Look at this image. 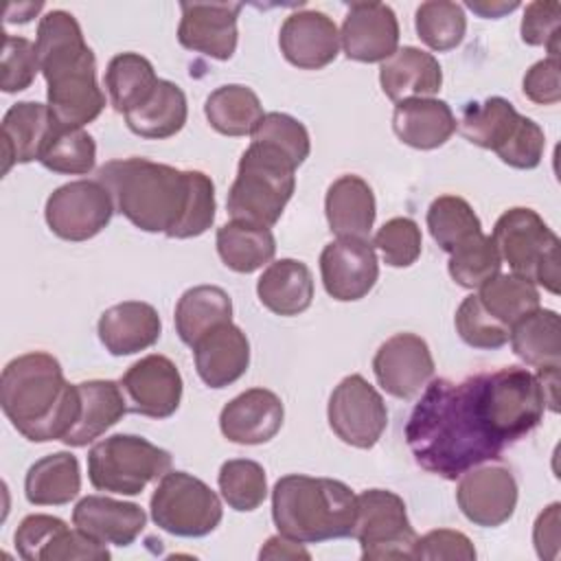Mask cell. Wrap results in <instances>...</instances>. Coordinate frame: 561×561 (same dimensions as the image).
<instances>
[{
  "label": "cell",
  "mask_w": 561,
  "mask_h": 561,
  "mask_svg": "<svg viewBox=\"0 0 561 561\" xmlns=\"http://www.w3.org/2000/svg\"><path fill=\"white\" fill-rule=\"evenodd\" d=\"M543 410L541 381L522 366L478 373L458 383L430 379L405 423V443L419 467L456 480L530 434Z\"/></svg>",
  "instance_id": "1"
},
{
  "label": "cell",
  "mask_w": 561,
  "mask_h": 561,
  "mask_svg": "<svg viewBox=\"0 0 561 561\" xmlns=\"http://www.w3.org/2000/svg\"><path fill=\"white\" fill-rule=\"evenodd\" d=\"M96 180L110 191L114 208L145 232L171 239L204 234L215 221V184L202 171H180L147 158L105 162Z\"/></svg>",
  "instance_id": "2"
},
{
  "label": "cell",
  "mask_w": 561,
  "mask_h": 561,
  "mask_svg": "<svg viewBox=\"0 0 561 561\" xmlns=\"http://www.w3.org/2000/svg\"><path fill=\"white\" fill-rule=\"evenodd\" d=\"M39 70L46 79L48 110L64 129H81L105 107L96 83V59L85 44L79 22L64 9L39 18L35 37Z\"/></svg>",
  "instance_id": "3"
},
{
  "label": "cell",
  "mask_w": 561,
  "mask_h": 561,
  "mask_svg": "<svg viewBox=\"0 0 561 561\" xmlns=\"http://www.w3.org/2000/svg\"><path fill=\"white\" fill-rule=\"evenodd\" d=\"M0 405L11 425L33 443L64 440L79 419L81 397L61 364L44 351L11 359L0 377Z\"/></svg>",
  "instance_id": "4"
},
{
  "label": "cell",
  "mask_w": 561,
  "mask_h": 561,
  "mask_svg": "<svg viewBox=\"0 0 561 561\" xmlns=\"http://www.w3.org/2000/svg\"><path fill=\"white\" fill-rule=\"evenodd\" d=\"M357 495L340 480L289 473L272 489V519L280 535L322 543L353 535Z\"/></svg>",
  "instance_id": "5"
},
{
  "label": "cell",
  "mask_w": 561,
  "mask_h": 561,
  "mask_svg": "<svg viewBox=\"0 0 561 561\" xmlns=\"http://www.w3.org/2000/svg\"><path fill=\"white\" fill-rule=\"evenodd\" d=\"M296 164L276 147L252 140L243 151L226 208L234 221L274 226L296 188Z\"/></svg>",
  "instance_id": "6"
},
{
  "label": "cell",
  "mask_w": 561,
  "mask_h": 561,
  "mask_svg": "<svg viewBox=\"0 0 561 561\" xmlns=\"http://www.w3.org/2000/svg\"><path fill=\"white\" fill-rule=\"evenodd\" d=\"M491 239L513 274L554 296L561 291V241L533 208L515 206L502 213Z\"/></svg>",
  "instance_id": "7"
},
{
  "label": "cell",
  "mask_w": 561,
  "mask_h": 561,
  "mask_svg": "<svg viewBox=\"0 0 561 561\" xmlns=\"http://www.w3.org/2000/svg\"><path fill=\"white\" fill-rule=\"evenodd\" d=\"M171 469V454L142 436L112 434L88 451V478L96 491L138 495Z\"/></svg>",
  "instance_id": "8"
},
{
  "label": "cell",
  "mask_w": 561,
  "mask_h": 561,
  "mask_svg": "<svg viewBox=\"0 0 561 561\" xmlns=\"http://www.w3.org/2000/svg\"><path fill=\"white\" fill-rule=\"evenodd\" d=\"M151 519L175 537H204L221 517V500L199 478L186 471H167L149 502Z\"/></svg>",
  "instance_id": "9"
},
{
  "label": "cell",
  "mask_w": 561,
  "mask_h": 561,
  "mask_svg": "<svg viewBox=\"0 0 561 561\" xmlns=\"http://www.w3.org/2000/svg\"><path fill=\"white\" fill-rule=\"evenodd\" d=\"M353 539L359 541L362 559H412L416 533L408 519L405 502L388 489H366L357 495Z\"/></svg>",
  "instance_id": "10"
},
{
  "label": "cell",
  "mask_w": 561,
  "mask_h": 561,
  "mask_svg": "<svg viewBox=\"0 0 561 561\" xmlns=\"http://www.w3.org/2000/svg\"><path fill=\"white\" fill-rule=\"evenodd\" d=\"M114 210L112 195L99 180H75L48 195L44 217L59 239L88 241L110 224Z\"/></svg>",
  "instance_id": "11"
},
{
  "label": "cell",
  "mask_w": 561,
  "mask_h": 561,
  "mask_svg": "<svg viewBox=\"0 0 561 561\" xmlns=\"http://www.w3.org/2000/svg\"><path fill=\"white\" fill-rule=\"evenodd\" d=\"M327 416L333 434L357 449L375 447L388 425L381 394L362 375H348L333 388Z\"/></svg>",
  "instance_id": "12"
},
{
  "label": "cell",
  "mask_w": 561,
  "mask_h": 561,
  "mask_svg": "<svg viewBox=\"0 0 561 561\" xmlns=\"http://www.w3.org/2000/svg\"><path fill=\"white\" fill-rule=\"evenodd\" d=\"M456 502L462 515L482 528L508 522L517 506V482L502 465L473 467L460 476Z\"/></svg>",
  "instance_id": "13"
},
{
  "label": "cell",
  "mask_w": 561,
  "mask_h": 561,
  "mask_svg": "<svg viewBox=\"0 0 561 561\" xmlns=\"http://www.w3.org/2000/svg\"><path fill=\"white\" fill-rule=\"evenodd\" d=\"M373 373L388 394L412 399L434 377V357L421 335L397 333L377 348Z\"/></svg>",
  "instance_id": "14"
},
{
  "label": "cell",
  "mask_w": 561,
  "mask_h": 561,
  "mask_svg": "<svg viewBox=\"0 0 561 561\" xmlns=\"http://www.w3.org/2000/svg\"><path fill=\"white\" fill-rule=\"evenodd\" d=\"M121 388L131 412L149 419H169L180 408L184 383L178 366L169 357L153 353L125 370Z\"/></svg>",
  "instance_id": "15"
},
{
  "label": "cell",
  "mask_w": 561,
  "mask_h": 561,
  "mask_svg": "<svg viewBox=\"0 0 561 561\" xmlns=\"http://www.w3.org/2000/svg\"><path fill=\"white\" fill-rule=\"evenodd\" d=\"M327 294L340 302L364 298L379 278V263L368 239H335L320 254Z\"/></svg>",
  "instance_id": "16"
},
{
  "label": "cell",
  "mask_w": 561,
  "mask_h": 561,
  "mask_svg": "<svg viewBox=\"0 0 561 561\" xmlns=\"http://www.w3.org/2000/svg\"><path fill=\"white\" fill-rule=\"evenodd\" d=\"M340 46L353 61H386L399 46V20L383 2H351L340 31Z\"/></svg>",
  "instance_id": "17"
},
{
  "label": "cell",
  "mask_w": 561,
  "mask_h": 561,
  "mask_svg": "<svg viewBox=\"0 0 561 561\" xmlns=\"http://www.w3.org/2000/svg\"><path fill=\"white\" fill-rule=\"evenodd\" d=\"M178 42L206 57L226 61L237 50L241 2H182Z\"/></svg>",
  "instance_id": "18"
},
{
  "label": "cell",
  "mask_w": 561,
  "mask_h": 561,
  "mask_svg": "<svg viewBox=\"0 0 561 561\" xmlns=\"http://www.w3.org/2000/svg\"><path fill=\"white\" fill-rule=\"evenodd\" d=\"M278 46L291 66L320 70L335 61L340 53V31L322 11H296L285 18L278 31Z\"/></svg>",
  "instance_id": "19"
},
{
  "label": "cell",
  "mask_w": 561,
  "mask_h": 561,
  "mask_svg": "<svg viewBox=\"0 0 561 561\" xmlns=\"http://www.w3.org/2000/svg\"><path fill=\"white\" fill-rule=\"evenodd\" d=\"M285 408L276 392L250 388L228 401L219 414L221 434L237 445H261L283 427Z\"/></svg>",
  "instance_id": "20"
},
{
  "label": "cell",
  "mask_w": 561,
  "mask_h": 561,
  "mask_svg": "<svg viewBox=\"0 0 561 561\" xmlns=\"http://www.w3.org/2000/svg\"><path fill=\"white\" fill-rule=\"evenodd\" d=\"M147 515L134 502L107 495H85L72 511V526L90 539L107 546H129L145 530Z\"/></svg>",
  "instance_id": "21"
},
{
  "label": "cell",
  "mask_w": 561,
  "mask_h": 561,
  "mask_svg": "<svg viewBox=\"0 0 561 561\" xmlns=\"http://www.w3.org/2000/svg\"><path fill=\"white\" fill-rule=\"evenodd\" d=\"M59 125L46 103L20 101L11 105L2 118V173L13 164L39 160Z\"/></svg>",
  "instance_id": "22"
},
{
  "label": "cell",
  "mask_w": 561,
  "mask_h": 561,
  "mask_svg": "<svg viewBox=\"0 0 561 561\" xmlns=\"http://www.w3.org/2000/svg\"><path fill=\"white\" fill-rule=\"evenodd\" d=\"M191 348L197 375L210 388H226L234 383L250 366V342L232 322L215 327Z\"/></svg>",
  "instance_id": "23"
},
{
  "label": "cell",
  "mask_w": 561,
  "mask_h": 561,
  "mask_svg": "<svg viewBox=\"0 0 561 561\" xmlns=\"http://www.w3.org/2000/svg\"><path fill=\"white\" fill-rule=\"evenodd\" d=\"M96 331L105 351L121 357L153 346L162 333V322L149 302L125 300L101 313Z\"/></svg>",
  "instance_id": "24"
},
{
  "label": "cell",
  "mask_w": 561,
  "mask_h": 561,
  "mask_svg": "<svg viewBox=\"0 0 561 561\" xmlns=\"http://www.w3.org/2000/svg\"><path fill=\"white\" fill-rule=\"evenodd\" d=\"M379 83L383 94L394 103L405 99H427L440 90L443 70L432 53L416 46H403L381 61Z\"/></svg>",
  "instance_id": "25"
},
{
  "label": "cell",
  "mask_w": 561,
  "mask_h": 561,
  "mask_svg": "<svg viewBox=\"0 0 561 561\" xmlns=\"http://www.w3.org/2000/svg\"><path fill=\"white\" fill-rule=\"evenodd\" d=\"M324 215L337 239H368L377 215L370 184L359 175H340L327 188Z\"/></svg>",
  "instance_id": "26"
},
{
  "label": "cell",
  "mask_w": 561,
  "mask_h": 561,
  "mask_svg": "<svg viewBox=\"0 0 561 561\" xmlns=\"http://www.w3.org/2000/svg\"><path fill=\"white\" fill-rule=\"evenodd\" d=\"M458 121L443 99H405L394 105L392 129L401 142L414 149H436L456 131Z\"/></svg>",
  "instance_id": "27"
},
{
  "label": "cell",
  "mask_w": 561,
  "mask_h": 561,
  "mask_svg": "<svg viewBox=\"0 0 561 561\" xmlns=\"http://www.w3.org/2000/svg\"><path fill=\"white\" fill-rule=\"evenodd\" d=\"M81 397L79 419L64 436L68 447H85L116 425L129 410L121 383L112 379H90L77 383Z\"/></svg>",
  "instance_id": "28"
},
{
  "label": "cell",
  "mask_w": 561,
  "mask_h": 561,
  "mask_svg": "<svg viewBox=\"0 0 561 561\" xmlns=\"http://www.w3.org/2000/svg\"><path fill=\"white\" fill-rule=\"evenodd\" d=\"M261 305L283 318L298 316L311 307L313 276L311 270L296 259H278L270 263L256 280Z\"/></svg>",
  "instance_id": "29"
},
{
  "label": "cell",
  "mask_w": 561,
  "mask_h": 561,
  "mask_svg": "<svg viewBox=\"0 0 561 561\" xmlns=\"http://www.w3.org/2000/svg\"><path fill=\"white\" fill-rule=\"evenodd\" d=\"M513 353L539 370L561 368V320L552 309H535L511 329Z\"/></svg>",
  "instance_id": "30"
},
{
  "label": "cell",
  "mask_w": 561,
  "mask_h": 561,
  "mask_svg": "<svg viewBox=\"0 0 561 561\" xmlns=\"http://www.w3.org/2000/svg\"><path fill=\"white\" fill-rule=\"evenodd\" d=\"M79 491V460L70 451H55L35 460L24 478V495L35 506H64Z\"/></svg>",
  "instance_id": "31"
},
{
  "label": "cell",
  "mask_w": 561,
  "mask_h": 561,
  "mask_svg": "<svg viewBox=\"0 0 561 561\" xmlns=\"http://www.w3.org/2000/svg\"><path fill=\"white\" fill-rule=\"evenodd\" d=\"M188 105L182 88L173 81L160 79L149 99L125 114V123L140 138L164 140L184 127Z\"/></svg>",
  "instance_id": "32"
},
{
  "label": "cell",
  "mask_w": 561,
  "mask_h": 561,
  "mask_svg": "<svg viewBox=\"0 0 561 561\" xmlns=\"http://www.w3.org/2000/svg\"><path fill=\"white\" fill-rule=\"evenodd\" d=\"M173 320L180 340L193 346L215 327L232 322V300L217 285H197L180 296Z\"/></svg>",
  "instance_id": "33"
},
{
  "label": "cell",
  "mask_w": 561,
  "mask_h": 561,
  "mask_svg": "<svg viewBox=\"0 0 561 561\" xmlns=\"http://www.w3.org/2000/svg\"><path fill=\"white\" fill-rule=\"evenodd\" d=\"M215 243L224 265L239 274L256 272L276 254V239L270 228L234 219L217 230Z\"/></svg>",
  "instance_id": "34"
},
{
  "label": "cell",
  "mask_w": 561,
  "mask_h": 561,
  "mask_svg": "<svg viewBox=\"0 0 561 561\" xmlns=\"http://www.w3.org/2000/svg\"><path fill=\"white\" fill-rule=\"evenodd\" d=\"M522 114L511 101L502 96H489L484 101H471L462 107L458 129L476 147L497 151L517 129Z\"/></svg>",
  "instance_id": "35"
},
{
  "label": "cell",
  "mask_w": 561,
  "mask_h": 561,
  "mask_svg": "<svg viewBox=\"0 0 561 561\" xmlns=\"http://www.w3.org/2000/svg\"><path fill=\"white\" fill-rule=\"evenodd\" d=\"M204 114L215 131L224 136H248L263 118V105L252 88L228 83L208 94Z\"/></svg>",
  "instance_id": "36"
},
{
  "label": "cell",
  "mask_w": 561,
  "mask_h": 561,
  "mask_svg": "<svg viewBox=\"0 0 561 561\" xmlns=\"http://www.w3.org/2000/svg\"><path fill=\"white\" fill-rule=\"evenodd\" d=\"M151 61L138 53H118L105 70V88L116 112L127 114L142 105L158 85Z\"/></svg>",
  "instance_id": "37"
},
{
  "label": "cell",
  "mask_w": 561,
  "mask_h": 561,
  "mask_svg": "<svg viewBox=\"0 0 561 561\" xmlns=\"http://www.w3.org/2000/svg\"><path fill=\"white\" fill-rule=\"evenodd\" d=\"M482 307L504 327L513 329L524 316L539 309V289L528 278L517 274H495L482 287H478Z\"/></svg>",
  "instance_id": "38"
},
{
  "label": "cell",
  "mask_w": 561,
  "mask_h": 561,
  "mask_svg": "<svg viewBox=\"0 0 561 561\" xmlns=\"http://www.w3.org/2000/svg\"><path fill=\"white\" fill-rule=\"evenodd\" d=\"M427 230L438 248L451 254L458 245L482 232V224L467 199L458 195H440L427 208Z\"/></svg>",
  "instance_id": "39"
},
{
  "label": "cell",
  "mask_w": 561,
  "mask_h": 561,
  "mask_svg": "<svg viewBox=\"0 0 561 561\" xmlns=\"http://www.w3.org/2000/svg\"><path fill=\"white\" fill-rule=\"evenodd\" d=\"M414 26L416 35L427 48L445 53L462 42L467 31V15L458 2L430 0L416 7Z\"/></svg>",
  "instance_id": "40"
},
{
  "label": "cell",
  "mask_w": 561,
  "mask_h": 561,
  "mask_svg": "<svg viewBox=\"0 0 561 561\" xmlns=\"http://www.w3.org/2000/svg\"><path fill=\"white\" fill-rule=\"evenodd\" d=\"M217 484L224 502L239 513L259 508L267 497V476L256 460H226L219 469Z\"/></svg>",
  "instance_id": "41"
},
{
  "label": "cell",
  "mask_w": 561,
  "mask_h": 561,
  "mask_svg": "<svg viewBox=\"0 0 561 561\" xmlns=\"http://www.w3.org/2000/svg\"><path fill=\"white\" fill-rule=\"evenodd\" d=\"M502 259L491 234L478 232L449 254V276L467 289L482 287L495 274H500Z\"/></svg>",
  "instance_id": "42"
},
{
  "label": "cell",
  "mask_w": 561,
  "mask_h": 561,
  "mask_svg": "<svg viewBox=\"0 0 561 561\" xmlns=\"http://www.w3.org/2000/svg\"><path fill=\"white\" fill-rule=\"evenodd\" d=\"M94 160H96V142L83 127L81 129L59 127L39 158L42 167L61 175H85L94 169Z\"/></svg>",
  "instance_id": "43"
},
{
  "label": "cell",
  "mask_w": 561,
  "mask_h": 561,
  "mask_svg": "<svg viewBox=\"0 0 561 561\" xmlns=\"http://www.w3.org/2000/svg\"><path fill=\"white\" fill-rule=\"evenodd\" d=\"M252 140L256 142H267L283 151L296 167H300L311 151V140L307 127L283 112H267L263 118L256 123L254 131L250 134Z\"/></svg>",
  "instance_id": "44"
},
{
  "label": "cell",
  "mask_w": 561,
  "mask_h": 561,
  "mask_svg": "<svg viewBox=\"0 0 561 561\" xmlns=\"http://www.w3.org/2000/svg\"><path fill=\"white\" fill-rule=\"evenodd\" d=\"M454 324H456L460 340L473 348H484V351L500 348L511 337V329L504 327L502 322H497L482 307L478 294H471L460 302Z\"/></svg>",
  "instance_id": "45"
},
{
  "label": "cell",
  "mask_w": 561,
  "mask_h": 561,
  "mask_svg": "<svg viewBox=\"0 0 561 561\" xmlns=\"http://www.w3.org/2000/svg\"><path fill=\"white\" fill-rule=\"evenodd\" d=\"M421 228L410 217L388 219L373 237V248L381 252V259L390 267H410L421 256Z\"/></svg>",
  "instance_id": "46"
},
{
  "label": "cell",
  "mask_w": 561,
  "mask_h": 561,
  "mask_svg": "<svg viewBox=\"0 0 561 561\" xmlns=\"http://www.w3.org/2000/svg\"><path fill=\"white\" fill-rule=\"evenodd\" d=\"M39 72L37 48L26 37L4 35L2 61H0V88L7 94L26 90Z\"/></svg>",
  "instance_id": "47"
},
{
  "label": "cell",
  "mask_w": 561,
  "mask_h": 561,
  "mask_svg": "<svg viewBox=\"0 0 561 561\" xmlns=\"http://www.w3.org/2000/svg\"><path fill=\"white\" fill-rule=\"evenodd\" d=\"M66 528L68 524L59 517L44 513L26 515L13 535L15 550L26 561H46L48 552Z\"/></svg>",
  "instance_id": "48"
},
{
  "label": "cell",
  "mask_w": 561,
  "mask_h": 561,
  "mask_svg": "<svg viewBox=\"0 0 561 561\" xmlns=\"http://www.w3.org/2000/svg\"><path fill=\"white\" fill-rule=\"evenodd\" d=\"M559 18L561 7L554 0H535L526 7L522 18V42L528 46H543L548 57H559Z\"/></svg>",
  "instance_id": "49"
},
{
  "label": "cell",
  "mask_w": 561,
  "mask_h": 561,
  "mask_svg": "<svg viewBox=\"0 0 561 561\" xmlns=\"http://www.w3.org/2000/svg\"><path fill=\"white\" fill-rule=\"evenodd\" d=\"M543 149H546L543 129L533 118L522 116L508 142L495 153L504 164L513 169H535L543 158Z\"/></svg>",
  "instance_id": "50"
},
{
  "label": "cell",
  "mask_w": 561,
  "mask_h": 561,
  "mask_svg": "<svg viewBox=\"0 0 561 561\" xmlns=\"http://www.w3.org/2000/svg\"><path fill=\"white\" fill-rule=\"evenodd\" d=\"M412 559L423 561H440V559H458V561H473L476 548L471 539L460 530L438 528L430 530L423 537H416Z\"/></svg>",
  "instance_id": "51"
},
{
  "label": "cell",
  "mask_w": 561,
  "mask_h": 561,
  "mask_svg": "<svg viewBox=\"0 0 561 561\" xmlns=\"http://www.w3.org/2000/svg\"><path fill=\"white\" fill-rule=\"evenodd\" d=\"M524 94L537 105H554L561 99L559 57H546L533 64L522 81Z\"/></svg>",
  "instance_id": "52"
},
{
  "label": "cell",
  "mask_w": 561,
  "mask_h": 561,
  "mask_svg": "<svg viewBox=\"0 0 561 561\" xmlns=\"http://www.w3.org/2000/svg\"><path fill=\"white\" fill-rule=\"evenodd\" d=\"M559 502L543 508L533 528V543L539 559H557L559 554Z\"/></svg>",
  "instance_id": "53"
},
{
  "label": "cell",
  "mask_w": 561,
  "mask_h": 561,
  "mask_svg": "<svg viewBox=\"0 0 561 561\" xmlns=\"http://www.w3.org/2000/svg\"><path fill=\"white\" fill-rule=\"evenodd\" d=\"M259 557L261 559H309L311 554L302 548L300 541H294L278 533L265 541Z\"/></svg>",
  "instance_id": "54"
},
{
  "label": "cell",
  "mask_w": 561,
  "mask_h": 561,
  "mask_svg": "<svg viewBox=\"0 0 561 561\" xmlns=\"http://www.w3.org/2000/svg\"><path fill=\"white\" fill-rule=\"evenodd\" d=\"M467 9H471L473 13L482 15V18H502L504 13H511L519 7V2H500V0H473V2H467L465 4Z\"/></svg>",
  "instance_id": "55"
},
{
  "label": "cell",
  "mask_w": 561,
  "mask_h": 561,
  "mask_svg": "<svg viewBox=\"0 0 561 561\" xmlns=\"http://www.w3.org/2000/svg\"><path fill=\"white\" fill-rule=\"evenodd\" d=\"M44 4L42 2H24V4H9L7 7V22H11V24H24V22H28V20H33L35 18V13L42 9Z\"/></svg>",
  "instance_id": "56"
}]
</instances>
